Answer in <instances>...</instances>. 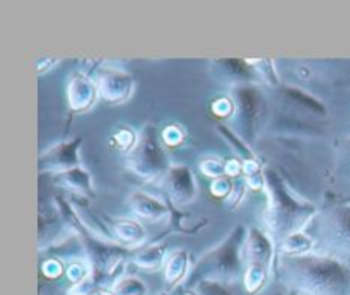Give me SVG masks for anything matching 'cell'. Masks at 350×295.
Masks as SVG:
<instances>
[{
	"instance_id": "obj_1",
	"label": "cell",
	"mask_w": 350,
	"mask_h": 295,
	"mask_svg": "<svg viewBox=\"0 0 350 295\" xmlns=\"http://www.w3.org/2000/svg\"><path fill=\"white\" fill-rule=\"evenodd\" d=\"M277 273L294 295H350V268L325 256H280Z\"/></svg>"
},
{
	"instance_id": "obj_15",
	"label": "cell",
	"mask_w": 350,
	"mask_h": 295,
	"mask_svg": "<svg viewBox=\"0 0 350 295\" xmlns=\"http://www.w3.org/2000/svg\"><path fill=\"white\" fill-rule=\"evenodd\" d=\"M70 212L72 219H74L77 224H81L89 236H92V238L96 239H101V241H111V227L103 224V222L96 217V214H92L91 208L85 207L84 203H75V201H72Z\"/></svg>"
},
{
	"instance_id": "obj_16",
	"label": "cell",
	"mask_w": 350,
	"mask_h": 295,
	"mask_svg": "<svg viewBox=\"0 0 350 295\" xmlns=\"http://www.w3.org/2000/svg\"><path fill=\"white\" fill-rule=\"evenodd\" d=\"M55 178H57L60 186L67 188L72 193L79 195V197H94V183H92V178L82 166L74 167V169L67 171V173L57 174Z\"/></svg>"
},
{
	"instance_id": "obj_31",
	"label": "cell",
	"mask_w": 350,
	"mask_h": 295,
	"mask_svg": "<svg viewBox=\"0 0 350 295\" xmlns=\"http://www.w3.org/2000/svg\"><path fill=\"white\" fill-rule=\"evenodd\" d=\"M195 290L200 295H232L224 285L214 282H198Z\"/></svg>"
},
{
	"instance_id": "obj_19",
	"label": "cell",
	"mask_w": 350,
	"mask_h": 295,
	"mask_svg": "<svg viewBox=\"0 0 350 295\" xmlns=\"http://www.w3.org/2000/svg\"><path fill=\"white\" fill-rule=\"evenodd\" d=\"M109 227H111L113 238H116L122 244L126 246L142 244L147 236L144 225L135 221H123V219H118V221H113L109 224Z\"/></svg>"
},
{
	"instance_id": "obj_12",
	"label": "cell",
	"mask_w": 350,
	"mask_h": 295,
	"mask_svg": "<svg viewBox=\"0 0 350 295\" xmlns=\"http://www.w3.org/2000/svg\"><path fill=\"white\" fill-rule=\"evenodd\" d=\"M275 249L277 244L270 236H267L265 232H262L256 227L248 229L245 251H243L246 265L260 263V265H265L272 270L273 262H275Z\"/></svg>"
},
{
	"instance_id": "obj_21",
	"label": "cell",
	"mask_w": 350,
	"mask_h": 295,
	"mask_svg": "<svg viewBox=\"0 0 350 295\" xmlns=\"http://www.w3.org/2000/svg\"><path fill=\"white\" fill-rule=\"evenodd\" d=\"M270 272L272 270L265 265H260V263H252V265H246L245 275H243V283H245V290L248 294L255 295L265 287L267 280H269Z\"/></svg>"
},
{
	"instance_id": "obj_33",
	"label": "cell",
	"mask_w": 350,
	"mask_h": 295,
	"mask_svg": "<svg viewBox=\"0 0 350 295\" xmlns=\"http://www.w3.org/2000/svg\"><path fill=\"white\" fill-rule=\"evenodd\" d=\"M212 111L217 116H222V118H226L229 115H234V102L229 98H221L212 104Z\"/></svg>"
},
{
	"instance_id": "obj_32",
	"label": "cell",
	"mask_w": 350,
	"mask_h": 295,
	"mask_svg": "<svg viewBox=\"0 0 350 295\" xmlns=\"http://www.w3.org/2000/svg\"><path fill=\"white\" fill-rule=\"evenodd\" d=\"M183 139H185V133H183V130L180 128V126L170 125V126H166V128H164L163 140H164V143H166V145H178V143L183 142Z\"/></svg>"
},
{
	"instance_id": "obj_17",
	"label": "cell",
	"mask_w": 350,
	"mask_h": 295,
	"mask_svg": "<svg viewBox=\"0 0 350 295\" xmlns=\"http://www.w3.org/2000/svg\"><path fill=\"white\" fill-rule=\"evenodd\" d=\"M190 272V255L185 249H176L164 263V282L167 287L180 285Z\"/></svg>"
},
{
	"instance_id": "obj_9",
	"label": "cell",
	"mask_w": 350,
	"mask_h": 295,
	"mask_svg": "<svg viewBox=\"0 0 350 295\" xmlns=\"http://www.w3.org/2000/svg\"><path fill=\"white\" fill-rule=\"evenodd\" d=\"M135 81L130 74L123 70H103L98 77L99 98L108 104H122L133 96Z\"/></svg>"
},
{
	"instance_id": "obj_7",
	"label": "cell",
	"mask_w": 350,
	"mask_h": 295,
	"mask_svg": "<svg viewBox=\"0 0 350 295\" xmlns=\"http://www.w3.org/2000/svg\"><path fill=\"white\" fill-rule=\"evenodd\" d=\"M232 102H234L232 120H234L236 133L246 143H253L262 126V118L265 113L263 96L253 85H241L232 92Z\"/></svg>"
},
{
	"instance_id": "obj_28",
	"label": "cell",
	"mask_w": 350,
	"mask_h": 295,
	"mask_svg": "<svg viewBox=\"0 0 350 295\" xmlns=\"http://www.w3.org/2000/svg\"><path fill=\"white\" fill-rule=\"evenodd\" d=\"M200 171L205 176L219 180V178L226 176V163H222L217 157H207L200 163Z\"/></svg>"
},
{
	"instance_id": "obj_6",
	"label": "cell",
	"mask_w": 350,
	"mask_h": 295,
	"mask_svg": "<svg viewBox=\"0 0 350 295\" xmlns=\"http://www.w3.org/2000/svg\"><path fill=\"white\" fill-rule=\"evenodd\" d=\"M85 249V258L92 268V279L98 287L105 290L106 283L113 280V283L120 279V270L126 262V249L113 244L111 241H101L92 236L82 238Z\"/></svg>"
},
{
	"instance_id": "obj_10",
	"label": "cell",
	"mask_w": 350,
	"mask_h": 295,
	"mask_svg": "<svg viewBox=\"0 0 350 295\" xmlns=\"http://www.w3.org/2000/svg\"><path fill=\"white\" fill-rule=\"evenodd\" d=\"M79 147H81V139H75L72 142H62L58 145L51 147L50 150L41 156L40 167L41 171L53 173L55 176L74 167L81 166V157H79Z\"/></svg>"
},
{
	"instance_id": "obj_27",
	"label": "cell",
	"mask_w": 350,
	"mask_h": 295,
	"mask_svg": "<svg viewBox=\"0 0 350 295\" xmlns=\"http://www.w3.org/2000/svg\"><path fill=\"white\" fill-rule=\"evenodd\" d=\"M137 140H139V135H137V133L130 128H122L120 132L115 133V137H113V142H115V145L125 154L132 152L133 147L137 145Z\"/></svg>"
},
{
	"instance_id": "obj_22",
	"label": "cell",
	"mask_w": 350,
	"mask_h": 295,
	"mask_svg": "<svg viewBox=\"0 0 350 295\" xmlns=\"http://www.w3.org/2000/svg\"><path fill=\"white\" fill-rule=\"evenodd\" d=\"M284 98L296 102L297 106H301V108L308 113H314V115H320V116H325V113H327L325 106L321 104L318 99H314L313 96L306 94V92L299 91V89H294V87L284 89Z\"/></svg>"
},
{
	"instance_id": "obj_37",
	"label": "cell",
	"mask_w": 350,
	"mask_h": 295,
	"mask_svg": "<svg viewBox=\"0 0 350 295\" xmlns=\"http://www.w3.org/2000/svg\"><path fill=\"white\" fill-rule=\"evenodd\" d=\"M53 64H57V60H53V58H40V61H38V72L43 74V72H46L48 67Z\"/></svg>"
},
{
	"instance_id": "obj_25",
	"label": "cell",
	"mask_w": 350,
	"mask_h": 295,
	"mask_svg": "<svg viewBox=\"0 0 350 295\" xmlns=\"http://www.w3.org/2000/svg\"><path fill=\"white\" fill-rule=\"evenodd\" d=\"M219 133H221V135L224 137L226 140H228L229 145L234 149L236 156L241 157L243 163H246V160L256 159L255 154H253V150L248 147V143H246L245 140H243L241 137L238 135V133L232 132L231 128H228V126H219Z\"/></svg>"
},
{
	"instance_id": "obj_23",
	"label": "cell",
	"mask_w": 350,
	"mask_h": 295,
	"mask_svg": "<svg viewBox=\"0 0 350 295\" xmlns=\"http://www.w3.org/2000/svg\"><path fill=\"white\" fill-rule=\"evenodd\" d=\"M171 222H173L174 231L181 234H197L200 229L207 227V219L195 217L190 214H176L171 212Z\"/></svg>"
},
{
	"instance_id": "obj_8",
	"label": "cell",
	"mask_w": 350,
	"mask_h": 295,
	"mask_svg": "<svg viewBox=\"0 0 350 295\" xmlns=\"http://www.w3.org/2000/svg\"><path fill=\"white\" fill-rule=\"evenodd\" d=\"M164 195L176 207H185L197 200V183L193 173L187 166H171L170 171L161 178Z\"/></svg>"
},
{
	"instance_id": "obj_2",
	"label": "cell",
	"mask_w": 350,
	"mask_h": 295,
	"mask_svg": "<svg viewBox=\"0 0 350 295\" xmlns=\"http://www.w3.org/2000/svg\"><path fill=\"white\" fill-rule=\"evenodd\" d=\"M265 180V190L269 195L265 222L272 232L275 244H279L287 236L304 231L318 210L313 203L296 197L273 171H267Z\"/></svg>"
},
{
	"instance_id": "obj_14",
	"label": "cell",
	"mask_w": 350,
	"mask_h": 295,
	"mask_svg": "<svg viewBox=\"0 0 350 295\" xmlns=\"http://www.w3.org/2000/svg\"><path fill=\"white\" fill-rule=\"evenodd\" d=\"M129 207L137 217L149 222H163L171 217V210L167 208L166 201L146 191H133L129 197Z\"/></svg>"
},
{
	"instance_id": "obj_34",
	"label": "cell",
	"mask_w": 350,
	"mask_h": 295,
	"mask_svg": "<svg viewBox=\"0 0 350 295\" xmlns=\"http://www.w3.org/2000/svg\"><path fill=\"white\" fill-rule=\"evenodd\" d=\"M41 272H43V275L48 277V279H58V277L62 275V272H64V268H62V265L57 259H48V262L43 263Z\"/></svg>"
},
{
	"instance_id": "obj_18",
	"label": "cell",
	"mask_w": 350,
	"mask_h": 295,
	"mask_svg": "<svg viewBox=\"0 0 350 295\" xmlns=\"http://www.w3.org/2000/svg\"><path fill=\"white\" fill-rule=\"evenodd\" d=\"M277 251L282 256H306L313 255L314 239L306 231L294 232L277 244Z\"/></svg>"
},
{
	"instance_id": "obj_39",
	"label": "cell",
	"mask_w": 350,
	"mask_h": 295,
	"mask_svg": "<svg viewBox=\"0 0 350 295\" xmlns=\"http://www.w3.org/2000/svg\"><path fill=\"white\" fill-rule=\"evenodd\" d=\"M181 295H200L197 292V290H187V292H183Z\"/></svg>"
},
{
	"instance_id": "obj_11",
	"label": "cell",
	"mask_w": 350,
	"mask_h": 295,
	"mask_svg": "<svg viewBox=\"0 0 350 295\" xmlns=\"http://www.w3.org/2000/svg\"><path fill=\"white\" fill-rule=\"evenodd\" d=\"M98 96V84H94L88 75L81 74V72H75V74L70 75L67 84V102L70 111H89Z\"/></svg>"
},
{
	"instance_id": "obj_29",
	"label": "cell",
	"mask_w": 350,
	"mask_h": 295,
	"mask_svg": "<svg viewBox=\"0 0 350 295\" xmlns=\"http://www.w3.org/2000/svg\"><path fill=\"white\" fill-rule=\"evenodd\" d=\"M211 191H212V195H214V197L224 198V200H228V197L231 195V191H232V181L229 180L228 176L219 178V180H214V183L211 184Z\"/></svg>"
},
{
	"instance_id": "obj_38",
	"label": "cell",
	"mask_w": 350,
	"mask_h": 295,
	"mask_svg": "<svg viewBox=\"0 0 350 295\" xmlns=\"http://www.w3.org/2000/svg\"><path fill=\"white\" fill-rule=\"evenodd\" d=\"M94 295H113L111 290H99V292H96Z\"/></svg>"
},
{
	"instance_id": "obj_24",
	"label": "cell",
	"mask_w": 350,
	"mask_h": 295,
	"mask_svg": "<svg viewBox=\"0 0 350 295\" xmlns=\"http://www.w3.org/2000/svg\"><path fill=\"white\" fill-rule=\"evenodd\" d=\"M113 295H147V285L137 277H120L111 285Z\"/></svg>"
},
{
	"instance_id": "obj_4",
	"label": "cell",
	"mask_w": 350,
	"mask_h": 295,
	"mask_svg": "<svg viewBox=\"0 0 350 295\" xmlns=\"http://www.w3.org/2000/svg\"><path fill=\"white\" fill-rule=\"evenodd\" d=\"M311 238L314 239L313 255L335 259L350 268V207L330 205L311 221Z\"/></svg>"
},
{
	"instance_id": "obj_35",
	"label": "cell",
	"mask_w": 350,
	"mask_h": 295,
	"mask_svg": "<svg viewBox=\"0 0 350 295\" xmlns=\"http://www.w3.org/2000/svg\"><path fill=\"white\" fill-rule=\"evenodd\" d=\"M243 173V164L238 159H232L226 163V176L238 178Z\"/></svg>"
},
{
	"instance_id": "obj_26",
	"label": "cell",
	"mask_w": 350,
	"mask_h": 295,
	"mask_svg": "<svg viewBox=\"0 0 350 295\" xmlns=\"http://www.w3.org/2000/svg\"><path fill=\"white\" fill-rule=\"evenodd\" d=\"M67 279L68 282H72V285H77V283H82L84 280H88L89 277L92 275V268L89 265V262H82V259H74V262L68 263L67 270Z\"/></svg>"
},
{
	"instance_id": "obj_30",
	"label": "cell",
	"mask_w": 350,
	"mask_h": 295,
	"mask_svg": "<svg viewBox=\"0 0 350 295\" xmlns=\"http://www.w3.org/2000/svg\"><path fill=\"white\" fill-rule=\"evenodd\" d=\"M246 190H248V183H246V180H236L234 183H232L231 195H229L228 200H226L229 207H236V205L245 198Z\"/></svg>"
},
{
	"instance_id": "obj_36",
	"label": "cell",
	"mask_w": 350,
	"mask_h": 295,
	"mask_svg": "<svg viewBox=\"0 0 350 295\" xmlns=\"http://www.w3.org/2000/svg\"><path fill=\"white\" fill-rule=\"evenodd\" d=\"M340 166H342V173L349 174L350 176V142L344 147V150L340 152Z\"/></svg>"
},
{
	"instance_id": "obj_20",
	"label": "cell",
	"mask_w": 350,
	"mask_h": 295,
	"mask_svg": "<svg viewBox=\"0 0 350 295\" xmlns=\"http://www.w3.org/2000/svg\"><path fill=\"white\" fill-rule=\"evenodd\" d=\"M133 263L147 272H156L166 263V249L163 246H149L133 256Z\"/></svg>"
},
{
	"instance_id": "obj_3",
	"label": "cell",
	"mask_w": 350,
	"mask_h": 295,
	"mask_svg": "<svg viewBox=\"0 0 350 295\" xmlns=\"http://www.w3.org/2000/svg\"><path fill=\"white\" fill-rule=\"evenodd\" d=\"M248 229L236 227L221 246L212 249L198 262L197 268L190 273V279L198 282H214L228 287L245 275V242Z\"/></svg>"
},
{
	"instance_id": "obj_5",
	"label": "cell",
	"mask_w": 350,
	"mask_h": 295,
	"mask_svg": "<svg viewBox=\"0 0 350 295\" xmlns=\"http://www.w3.org/2000/svg\"><path fill=\"white\" fill-rule=\"evenodd\" d=\"M126 167L144 181L161 180L170 171L167 154L161 145L154 126H146L139 133L137 145L126 154Z\"/></svg>"
},
{
	"instance_id": "obj_13",
	"label": "cell",
	"mask_w": 350,
	"mask_h": 295,
	"mask_svg": "<svg viewBox=\"0 0 350 295\" xmlns=\"http://www.w3.org/2000/svg\"><path fill=\"white\" fill-rule=\"evenodd\" d=\"M212 68H214V74L217 75L219 81L232 85L234 89L241 87V85H252L258 79L250 61L217 60L212 64Z\"/></svg>"
}]
</instances>
